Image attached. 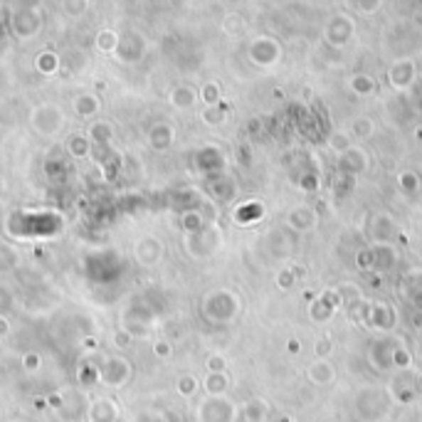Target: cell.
I'll list each match as a JSON object with an SVG mask.
<instances>
[{
  "mask_svg": "<svg viewBox=\"0 0 422 422\" xmlns=\"http://www.w3.org/2000/svg\"><path fill=\"white\" fill-rule=\"evenodd\" d=\"M129 378H131V366L121 356H109L97 366V383L107 385V388H124L129 383Z\"/></svg>",
  "mask_w": 422,
  "mask_h": 422,
  "instance_id": "obj_3",
  "label": "cell"
},
{
  "mask_svg": "<svg viewBox=\"0 0 422 422\" xmlns=\"http://www.w3.org/2000/svg\"><path fill=\"white\" fill-rule=\"evenodd\" d=\"M0 124H3V126H13V124H15L13 104H10V102L0 104Z\"/></svg>",
  "mask_w": 422,
  "mask_h": 422,
  "instance_id": "obj_25",
  "label": "cell"
},
{
  "mask_svg": "<svg viewBox=\"0 0 422 422\" xmlns=\"http://www.w3.org/2000/svg\"><path fill=\"white\" fill-rule=\"evenodd\" d=\"M200 422H227L230 420V405L220 398H207L198 410Z\"/></svg>",
  "mask_w": 422,
  "mask_h": 422,
  "instance_id": "obj_8",
  "label": "cell"
},
{
  "mask_svg": "<svg viewBox=\"0 0 422 422\" xmlns=\"http://www.w3.org/2000/svg\"><path fill=\"white\" fill-rule=\"evenodd\" d=\"M62 8H65V10H75L72 15H82L87 10V3H62Z\"/></svg>",
  "mask_w": 422,
  "mask_h": 422,
  "instance_id": "obj_30",
  "label": "cell"
},
{
  "mask_svg": "<svg viewBox=\"0 0 422 422\" xmlns=\"http://www.w3.org/2000/svg\"><path fill=\"white\" fill-rule=\"evenodd\" d=\"M202 121L207 124V126H217V124L225 121V112H222L220 107H207L205 112H200Z\"/></svg>",
  "mask_w": 422,
  "mask_h": 422,
  "instance_id": "obj_22",
  "label": "cell"
},
{
  "mask_svg": "<svg viewBox=\"0 0 422 422\" xmlns=\"http://www.w3.org/2000/svg\"><path fill=\"white\" fill-rule=\"evenodd\" d=\"M87 418H90V422H117L119 405L112 398H99L90 405Z\"/></svg>",
  "mask_w": 422,
  "mask_h": 422,
  "instance_id": "obj_10",
  "label": "cell"
},
{
  "mask_svg": "<svg viewBox=\"0 0 422 422\" xmlns=\"http://www.w3.org/2000/svg\"><path fill=\"white\" fill-rule=\"evenodd\" d=\"M173 141H175V131H173V126H171V124L158 121V124H153V126H151L148 144H151V148H153V151L166 153V151L173 146Z\"/></svg>",
  "mask_w": 422,
  "mask_h": 422,
  "instance_id": "obj_9",
  "label": "cell"
},
{
  "mask_svg": "<svg viewBox=\"0 0 422 422\" xmlns=\"http://www.w3.org/2000/svg\"><path fill=\"white\" fill-rule=\"evenodd\" d=\"M146 55V40L141 38L139 33H119V45H117V52H114V57H117L119 62H124V65H136L139 60H144Z\"/></svg>",
  "mask_w": 422,
  "mask_h": 422,
  "instance_id": "obj_4",
  "label": "cell"
},
{
  "mask_svg": "<svg viewBox=\"0 0 422 422\" xmlns=\"http://www.w3.org/2000/svg\"><path fill=\"white\" fill-rule=\"evenodd\" d=\"M35 67H38L40 75H47V77L55 75V72L60 70V55H57V52H50V50L40 52L38 60H35Z\"/></svg>",
  "mask_w": 422,
  "mask_h": 422,
  "instance_id": "obj_14",
  "label": "cell"
},
{
  "mask_svg": "<svg viewBox=\"0 0 422 422\" xmlns=\"http://www.w3.org/2000/svg\"><path fill=\"white\" fill-rule=\"evenodd\" d=\"M10 333V324H8V319L5 316H0V338H5Z\"/></svg>",
  "mask_w": 422,
  "mask_h": 422,
  "instance_id": "obj_32",
  "label": "cell"
},
{
  "mask_svg": "<svg viewBox=\"0 0 422 422\" xmlns=\"http://www.w3.org/2000/svg\"><path fill=\"white\" fill-rule=\"evenodd\" d=\"M3 195H5V178L0 175V198H3Z\"/></svg>",
  "mask_w": 422,
  "mask_h": 422,
  "instance_id": "obj_33",
  "label": "cell"
},
{
  "mask_svg": "<svg viewBox=\"0 0 422 422\" xmlns=\"http://www.w3.org/2000/svg\"><path fill=\"white\" fill-rule=\"evenodd\" d=\"M10 33L18 40H33L35 35L43 30V10L35 8V5H20L10 13Z\"/></svg>",
  "mask_w": 422,
  "mask_h": 422,
  "instance_id": "obj_1",
  "label": "cell"
},
{
  "mask_svg": "<svg viewBox=\"0 0 422 422\" xmlns=\"http://www.w3.org/2000/svg\"><path fill=\"white\" fill-rule=\"evenodd\" d=\"M134 422H163V418H161V415H153V413H144V415H139Z\"/></svg>",
  "mask_w": 422,
  "mask_h": 422,
  "instance_id": "obj_31",
  "label": "cell"
},
{
  "mask_svg": "<svg viewBox=\"0 0 422 422\" xmlns=\"http://www.w3.org/2000/svg\"><path fill=\"white\" fill-rule=\"evenodd\" d=\"M94 45H97V50L102 52V55H114L119 45V33H114V30H99Z\"/></svg>",
  "mask_w": 422,
  "mask_h": 422,
  "instance_id": "obj_15",
  "label": "cell"
},
{
  "mask_svg": "<svg viewBox=\"0 0 422 422\" xmlns=\"http://www.w3.org/2000/svg\"><path fill=\"white\" fill-rule=\"evenodd\" d=\"M227 388V378L222 373H210L205 378V390L212 395V398H217V395H222Z\"/></svg>",
  "mask_w": 422,
  "mask_h": 422,
  "instance_id": "obj_20",
  "label": "cell"
},
{
  "mask_svg": "<svg viewBox=\"0 0 422 422\" xmlns=\"http://www.w3.org/2000/svg\"><path fill=\"white\" fill-rule=\"evenodd\" d=\"M90 141L92 144H97L99 148H107L109 144L114 141V131H112V124H107V121H94L92 126H90Z\"/></svg>",
  "mask_w": 422,
  "mask_h": 422,
  "instance_id": "obj_13",
  "label": "cell"
},
{
  "mask_svg": "<svg viewBox=\"0 0 422 422\" xmlns=\"http://www.w3.org/2000/svg\"><path fill=\"white\" fill-rule=\"evenodd\" d=\"M23 366L28 368V371H38V368H40V356H38V353H28V356L23 358Z\"/></svg>",
  "mask_w": 422,
  "mask_h": 422,
  "instance_id": "obj_27",
  "label": "cell"
},
{
  "mask_svg": "<svg viewBox=\"0 0 422 422\" xmlns=\"http://www.w3.org/2000/svg\"><path fill=\"white\" fill-rule=\"evenodd\" d=\"M13 304H15V296H13V291L8 289L5 284H0V316H5L10 309H13Z\"/></svg>",
  "mask_w": 422,
  "mask_h": 422,
  "instance_id": "obj_24",
  "label": "cell"
},
{
  "mask_svg": "<svg viewBox=\"0 0 422 422\" xmlns=\"http://www.w3.org/2000/svg\"><path fill=\"white\" fill-rule=\"evenodd\" d=\"M168 102L173 104L175 109H180V112H185V109H193L198 104V92L193 90V87H173L168 94Z\"/></svg>",
  "mask_w": 422,
  "mask_h": 422,
  "instance_id": "obj_12",
  "label": "cell"
},
{
  "mask_svg": "<svg viewBox=\"0 0 422 422\" xmlns=\"http://www.w3.org/2000/svg\"><path fill=\"white\" fill-rule=\"evenodd\" d=\"M198 99H202L207 107H217V99H220V87H217V85H205L200 92H198Z\"/></svg>",
  "mask_w": 422,
  "mask_h": 422,
  "instance_id": "obj_23",
  "label": "cell"
},
{
  "mask_svg": "<svg viewBox=\"0 0 422 422\" xmlns=\"http://www.w3.org/2000/svg\"><path fill=\"white\" fill-rule=\"evenodd\" d=\"M180 227L185 230V234H198L200 230H205V222H202V215L198 210H183L180 215Z\"/></svg>",
  "mask_w": 422,
  "mask_h": 422,
  "instance_id": "obj_16",
  "label": "cell"
},
{
  "mask_svg": "<svg viewBox=\"0 0 422 422\" xmlns=\"http://www.w3.org/2000/svg\"><path fill=\"white\" fill-rule=\"evenodd\" d=\"M237 311V301H234L232 294L227 291H215L205 299V314L210 316L212 321H227L234 316Z\"/></svg>",
  "mask_w": 422,
  "mask_h": 422,
  "instance_id": "obj_6",
  "label": "cell"
},
{
  "mask_svg": "<svg viewBox=\"0 0 422 422\" xmlns=\"http://www.w3.org/2000/svg\"><path fill=\"white\" fill-rule=\"evenodd\" d=\"M30 126L35 134L40 136H55L62 126H65V114L57 104H38V107L30 112Z\"/></svg>",
  "mask_w": 422,
  "mask_h": 422,
  "instance_id": "obj_2",
  "label": "cell"
},
{
  "mask_svg": "<svg viewBox=\"0 0 422 422\" xmlns=\"http://www.w3.org/2000/svg\"><path fill=\"white\" fill-rule=\"evenodd\" d=\"M222 368H225V361H222L220 356H212L210 361H207V371L210 373H222Z\"/></svg>",
  "mask_w": 422,
  "mask_h": 422,
  "instance_id": "obj_28",
  "label": "cell"
},
{
  "mask_svg": "<svg viewBox=\"0 0 422 422\" xmlns=\"http://www.w3.org/2000/svg\"><path fill=\"white\" fill-rule=\"evenodd\" d=\"M20 264V254L15 252L8 244H0V274H8L13 269H18Z\"/></svg>",
  "mask_w": 422,
  "mask_h": 422,
  "instance_id": "obj_18",
  "label": "cell"
},
{
  "mask_svg": "<svg viewBox=\"0 0 422 422\" xmlns=\"http://www.w3.org/2000/svg\"><path fill=\"white\" fill-rule=\"evenodd\" d=\"M72 109L80 119H92L94 114H99L102 109V102L94 92H80L75 99H72Z\"/></svg>",
  "mask_w": 422,
  "mask_h": 422,
  "instance_id": "obj_11",
  "label": "cell"
},
{
  "mask_svg": "<svg viewBox=\"0 0 422 422\" xmlns=\"http://www.w3.org/2000/svg\"><path fill=\"white\" fill-rule=\"evenodd\" d=\"M131 341H134V338L129 336V333L124 331V328L117 333V336H114V343H117V346H121V348H124V346H129V343H131Z\"/></svg>",
  "mask_w": 422,
  "mask_h": 422,
  "instance_id": "obj_29",
  "label": "cell"
},
{
  "mask_svg": "<svg viewBox=\"0 0 422 422\" xmlns=\"http://www.w3.org/2000/svg\"><path fill=\"white\" fill-rule=\"evenodd\" d=\"M185 249L193 257H207L215 249V232H212V227H205L198 234H185Z\"/></svg>",
  "mask_w": 422,
  "mask_h": 422,
  "instance_id": "obj_7",
  "label": "cell"
},
{
  "mask_svg": "<svg viewBox=\"0 0 422 422\" xmlns=\"http://www.w3.org/2000/svg\"><path fill=\"white\" fill-rule=\"evenodd\" d=\"M67 166L65 161H62V156H50V158L45 161V175L50 180H60L62 175H65Z\"/></svg>",
  "mask_w": 422,
  "mask_h": 422,
  "instance_id": "obj_19",
  "label": "cell"
},
{
  "mask_svg": "<svg viewBox=\"0 0 422 422\" xmlns=\"http://www.w3.org/2000/svg\"><path fill=\"white\" fill-rule=\"evenodd\" d=\"M153 353H156V358H168L171 353H173V348H171L168 341H163V338H161V341L153 343Z\"/></svg>",
  "mask_w": 422,
  "mask_h": 422,
  "instance_id": "obj_26",
  "label": "cell"
},
{
  "mask_svg": "<svg viewBox=\"0 0 422 422\" xmlns=\"http://www.w3.org/2000/svg\"><path fill=\"white\" fill-rule=\"evenodd\" d=\"M67 151H70V156H75V158H87L92 151L90 136H80V134L70 136V141H67Z\"/></svg>",
  "mask_w": 422,
  "mask_h": 422,
  "instance_id": "obj_17",
  "label": "cell"
},
{
  "mask_svg": "<svg viewBox=\"0 0 422 422\" xmlns=\"http://www.w3.org/2000/svg\"><path fill=\"white\" fill-rule=\"evenodd\" d=\"M134 259L141 267H156L163 259V242L153 234H144L134 244Z\"/></svg>",
  "mask_w": 422,
  "mask_h": 422,
  "instance_id": "obj_5",
  "label": "cell"
},
{
  "mask_svg": "<svg viewBox=\"0 0 422 422\" xmlns=\"http://www.w3.org/2000/svg\"><path fill=\"white\" fill-rule=\"evenodd\" d=\"M175 388H178V393L183 395V398H190V395H195V390H198V378L195 375H180Z\"/></svg>",
  "mask_w": 422,
  "mask_h": 422,
  "instance_id": "obj_21",
  "label": "cell"
}]
</instances>
